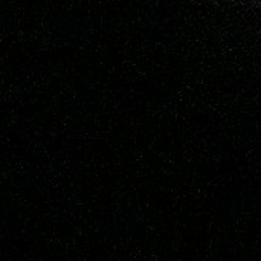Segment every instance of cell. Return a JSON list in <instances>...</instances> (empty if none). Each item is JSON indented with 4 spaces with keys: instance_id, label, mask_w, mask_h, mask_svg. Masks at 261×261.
<instances>
[]
</instances>
